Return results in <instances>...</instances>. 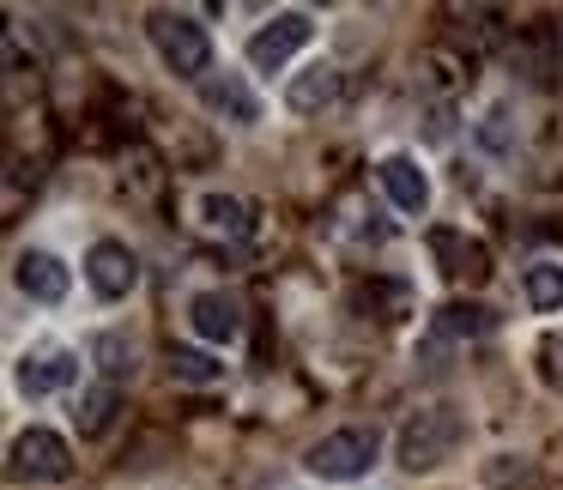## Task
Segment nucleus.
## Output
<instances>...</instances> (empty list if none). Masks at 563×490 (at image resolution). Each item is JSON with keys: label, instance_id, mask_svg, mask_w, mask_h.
Returning a JSON list of instances; mask_svg holds the SVG:
<instances>
[{"label": "nucleus", "instance_id": "obj_14", "mask_svg": "<svg viewBox=\"0 0 563 490\" xmlns=\"http://www.w3.org/2000/svg\"><path fill=\"white\" fill-rule=\"evenodd\" d=\"M521 285H527V303L539 315H563V260H533Z\"/></svg>", "mask_w": 563, "mask_h": 490}, {"label": "nucleus", "instance_id": "obj_6", "mask_svg": "<svg viewBox=\"0 0 563 490\" xmlns=\"http://www.w3.org/2000/svg\"><path fill=\"white\" fill-rule=\"evenodd\" d=\"M86 285L103 297V303H122V297L140 285L134 248H128V243H91L86 248Z\"/></svg>", "mask_w": 563, "mask_h": 490}, {"label": "nucleus", "instance_id": "obj_9", "mask_svg": "<svg viewBox=\"0 0 563 490\" xmlns=\"http://www.w3.org/2000/svg\"><path fill=\"white\" fill-rule=\"evenodd\" d=\"M13 279H19V291H25L31 303H62V297L74 291V272H67V260L49 255V248H25V255L13 260Z\"/></svg>", "mask_w": 563, "mask_h": 490}, {"label": "nucleus", "instance_id": "obj_18", "mask_svg": "<svg viewBox=\"0 0 563 490\" xmlns=\"http://www.w3.org/2000/svg\"><path fill=\"white\" fill-rule=\"evenodd\" d=\"M200 224H207L212 236H243L249 231V207L243 200H231V194H200Z\"/></svg>", "mask_w": 563, "mask_h": 490}, {"label": "nucleus", "instance_id": "obj_8", "mask_svg": "<svg viewBox=\"0 0 563 490\" xmlns=\"http://www.w3.org/2000/svg\"><path fill=\"white\" fill-rule=\"evenodd\" d=\"M19 393H31V400H43V393H62L79 381V357L62 352V345H43V352H25L19 357Z\"/></svg>", "mask_w": 563, "mask_h": 490}, {"label": "nucleus", "instance_id": "obj_5", "mask_svg": "<svg viewBox=\"0 0 563 490\" xmlns=\"http://www.w3.org/2000/svg\"><path fill=\"white\" fill-rule=\"evenodd\" d=\"M309 37H316V19L309 13H297V7L291 13H273L267 25L249 37V67H255V74H279L297 49H309Z\"/></svg>", "mask_w": 563, "mask_h": 490}, {"label": "nucleus", "instance_id": "obj_12", "mask_svg": "<svg viewBox=\"0 0 563 490\" xmlns=\"http://www.w3.org/2000/svg\"><path fill=\"white\" fill-rule=\"evenodd\" d=\"M376 182L388 188V200L400 212H424L430 207V176L418 170V158H406V152H388V158L376 164Z\"/></svg>", "mask_w": 563, "mask_h": 490}, {"label": "nucleus", "instance_id": "obj_7", "mask_svg": "<svg viewBox=\"0 0 563 490\" xmlns=\"http://www.w3.org/2000/svg\"><path fill=\"white\" fill-rule=\"evenodd\" d=\"M430 255H437L449 285H485L490 279V248L466 231H430Z\"/></svg>", "mask_w": 563, "mask_h": 490}, {"label": "nucleus", "instance_id": "obj_10", "mask_svg": "<svg viewBox=\"0 0 563 490\" xmlns=\"http://www.w3.org/2000/svg\"><path fill=\"white\" fill-rule=\"evenodd\" d=\"M200 103H207L212 115H224V122H236V127L261 122V98L249 91L243 74H207L200 79Z\"/></svg>", "mask_w": 563, "mask_h": 490}, {"label": "nucleus", "instance_id": "obj_15", "mask_svg": "<svg viewBox=\"0 0 563 490\" xmlns=\"http://www.w3.org/2000/svg\"><path fill=\"white\" fill-rule=\"evenodd\" d=\"M91 364H98L103 369V381H110V388H115V381H134V345H128L122 339V333H98V339H91Z\"/></svg>", "mask_w": 563, "mask_h": 490}, {"label": "nucleus", "instance_id": "obj_3", "mask_svg": "<svg viewBox=\"0 0 563 490\" xmlns=\"http://www.w3.org/2000/svg\"><path fill=\"white\" fill-rule=\"evenodd\" d=\"M146 37L176 79H207L212 74V37H207V25H195L188 13L158 7V13L146 19Z\"/></svg>", "mask_w": 563, "mask_h": 490}, {"label": "nucleus", "instance_id": "obj_16", "mask_svg": "<svg viewBox=\"0 0 563 490\" xmlns=\"http://www.w3.org/2000/svg\"><path fill=\"white\" fill-rule=\"evenodd\" d=\"M170 376L188 388H212V381H224V364L212 352H195V345H170Z\"/></svg>", "mask_w": 563, "mask_h": 490}, {"label": "nucleus", "instance_id": "obj_4", "mask_svg": "<svg viewBox=\"0 0 563 490\" xmlns=\"http://www.w3.org/2000/svg\"><path fill=\"white\" fill-rule=\"evenodd\" d=\"M7 472L31 478V485H62V478L74 472V448H67L55 430L31 424V430H19L13 448H7Z\"/></svg>", "mask_w": 563, "mask_h": 490}, {"label": "nucleus", "instance_id": "obj_2", "mask_svg": "<svg viewBox=\"0 0 563 490\" xmlns=\"http://www.w3.org/2000/svg\"><path fill=\"white\" fill-rule=\"evenodd\" d=\"M461 436H466V424H461V412H454V405H424V412L406 417L394 460H400L406 472H437V466L454 460Z\"/></svg>", "mask_w": 563, "mask_h": 490}, {"label": "nucleus", "instance_id": "obj_13", "mask_svg": "<svg viewBox=\"0 0 563 490\" xmlns=\"http://www.w3.org/2000/svg\"><path fill=\"white\" fill-rule=\"evenodd\" d=\"M345 91L340 67H303V74H291V86H285V103H291V115H321L333 110Z\"/></svg>", "mask_w": 563, "mask_h": 490}, {"label": "nucleus", "instance_id": "obj_11", "mask_svg": "<svg viewBox=\"0 0 563 490\" xmlns=\"http://www.w3.org/2000/svg\"><path fill=\"white\" fill-rule=\"evenodd\" d=\"M188 321H195V333L207 345H231L236 333H243V303H236L231 291H200L195 303H188Z\"/></svg>", "mask_w": 563, "mask_h": 490}, {"label": "nucleus", "instance_id": "obj_19", "mask_svg": "<svg viewBox=\"0 0 563 490\" xmlns=\"http://www.w3.org/2000/svg\"><path fill=\"white\" fill-rule=\"evenodd\" d=\"M497 321H490L485 303H449L437 309V333H449V339H478V333H490Z\"/></svg>", "mask_w": 563, "mask_h": 490}, {"label": "nucleus", "instance_id": "obj_1", "mask_svg": "<svg viewBox=\"0 0 563 490\" xmlns=\"http://www.w3.org/2000/svg\"><path fill=\"white\" fill-rule=\"evenodd\" d=\"M376 460H382V430L376 424H345V430H328L321 442H309L303 472L328 478V485H352V478H364Z\"/></svg>", "mask_w": 563, "mask_h": 490}, {"label": "nucleus", "instance_id": "obj_17", "mask_svg": "<svg viewBox=\"0 0 563 490\" xmlns=\"http://www.w3.org/2000/svg\"><path fill=\"white\" fill-rule=\"evenodd\" d=\"M110 417H115V388L110 381H98V388H86L79 393V405H74V424H79V436H103L110 430Z\"/></svg>", "mask_w": 563, "mask_h": 490}]
</instances>
